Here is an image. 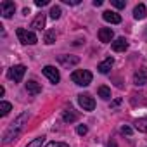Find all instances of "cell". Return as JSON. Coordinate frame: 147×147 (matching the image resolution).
<instances>
[{"instance_id": "cell-1", "label": "cell", "mask_w": 147, "mask_h": 147, "mask_svg": "<svg viewBox=\"0 0 147 147\" xmlns=\"http://www.w3.org/2000/svg\"><path fill=\"white\" fill-rule=\"evenodd\" d=\"M28 113H23V114H19L12 123H11V126L5 130V133H4V137H2V142L4 144H11L14 138H18L19 137V133L23 131V128H24V125H26V121H28Z\"/></svg>"}, {"instance_id": "cell-2", "label": "cell", "mask_w": 147, "mask_h": 147, "mask_svg": "<svg viewBox=\"0 0 147 147\" xmlns=\"http://www.w3.org/2000/svg\"><path fill=\"white\" fill-rule=\"evenodd\" d=\"M92 73L88 69H78V71H73V75H71V80L73 83H76L80 87H88L92 83Z\"/></svg>"}, {"instance_id": "cell-3", "label": "cell", "mask_w": 147, "mask_h": 147, "mask_svg": "<svg viewBox=\"0 0 147 147\" xmlns=\"http://www.w3.org/2000/svg\"><path fill=\"white\" fill-rule=\"evenodd\" d=\"M16 35H18V38H19V42H21L23 45H35V43L38 42L36 35H35L33 31L24 30V28H18V30H16Z\"/></svg>"}, {"instance_id": "cell-4", "label": "cell", "mask_w": 147, "mask_h": 147, "mask_svg": "<svg viewBox=\"0 0 147 147\" xmlns=\"http://www.w3.org/2000/svg\"><path fill=\"white\" fill-rule=\"evenodd\" d=\"M24 73H26V67L23 66V64H18V66H12L9 71H7V76L12 80V82H21L23 80V76H24Z\"/></svg>"}, {"instance_id": "cell-5", "label": "cell", "mask_w": 147, "mask_h": 147, "mask_svg": "<svg viewBox=\"0 0 147 147\" xmlns=\"http://www.w3.org/2000/svg\"><path fill=\"white\" fill-rule=\"evenodd\" d=\"M78 104L83 107V111H94V109H95V100H94V97L88 95V94L78 95Z\"/></svg>"}, {"instance_id": "cell-6", "label": "cell", "mask_w": 147, "mask_h": 147, "mask_svg": "<svg viewBox=\"0 0 147 147\" xmlns=\"http://www.w3.org/2000/svg\"><path fill=\"white\" fill-rule=\"evenodd\" d=\"M16 12V4L11 2V0H4L2 4H0V14H2L5 19L12 18V14Z\"/></svg>"}, {"instance_id": "cell-7", "label": "cell", "mask_w": 147, "mask_h": 147, "mask_svg": "<svg viewBox=\"0 0 147 147\" xmlns=\"http://www.w3.org/2000/svg\"><path fill=\"white\" fill-rule=\"evenodd\" d=\"M42 71H43V75H45V76H47V78L54 83V85L61 82V75H59V71H57L54 66H45Z\"/></svg>"}, {"instance_id": "cell-8", "label": "cell", "mask_w": 147, "mask_h": 147, "mask_svg": "<svg viewBox=\"0 0 147 147\" xmlns=\"http://www.w3.org/2000/svg\"><path fill=\"white\" fill-rule=\"evenodd\" d=\"M133 83H135L137 87H142V85L147 83V69H145V67L138 69L135 75H133Z\"/></svg>"}, {"instance_id": "cell-9", "label": "cell", "mask_w": 147, "mask_h": 147, "mask_svg": "<svg viewBox=\"0 0 147 147\" xmlns=\"http://www.w3.org/2000/svg\"><path fill=\"white\" fill-rule=\"evenodd\" d=\"M78 118H80V114H78L75 109H73V107H67V109L62 111V119H64L66 123H69V125H71V123H75Z\"/></svg>"}, {"instance_id": "cell-10", "label": "cell", "mask_w": 147, "mask_h": 147, "mask_svg": "<svg viewBox=\"0 0 147 147\" xmlns=\"http://www.w3.org/2000/svg\"><path fill=\"white\" fill-rule=\"evenodd\" d=\"M113 38H114V33L111 28H100L99 30V40L102 43H109V42H113Z\"/></svg>"}, {"instance_id": "cell-11", "label": "cell", "mask_w": 147, "mask_h": 147, "mask_svg": "<svg viewBox=\"0 0 147 147\" xmlns=\"http://www.w3.org/2000/svg\"><path fill=\"white\" fill-rule=\"evenodd\" d=\"M102 18H104V21H107L111 24H119L121 23V16L116 14V12H113V11H104L102 12Z\"/></svg>"}, {"instance_id": "cell-12", "label": "cell", "mask_w": 147, "mask_h": 147, "mask_svg": "<svg viewBox=\"0 0 147 147\" xmlns=\"http://www.w3.org/2000/svg\"><path fill=\"white\" fill-rule=\"evenodd\" d=\"M59 62H61L62 66L69 67V66L78 64V62H80V57H76V55H59Z\"/></svg>"}, {"instance_id": "cell-13", "label": "cell", "mask_w": 147, "mask_h": 147, "mask_svg": "<svg viewBox=\"0 0 147 147\" xmlns=\"http://www.w3.org/2000/svg\"><path fill=\"white\" fill-rule=\"evenodd\" d=\"M111 47H113L114 52H125V50L128 49V42H126L123 36H119V38H116V40L111 43Z\"/></svg>"}, {"instance_id": "cell-14", "label": "cell", "mask_w": 147, "mask_h": 147, "mask_svg": "<svg viewBox=\"0 0 147 147\" xmlns=\"http://www.w3.org/2000/svg\"><path fill=\"white\" fill-rule=\"evenodd\" d=\"M113 64H114V59L113 57H107L106 61H102L100 64H99V73H102V75H107V73L111 71V67H113Z\"/></svg>"}, {"instance_id": "cell-15", "label": "cell", "mask_w": 147, "mask_h": 147, "mask_svg": "<svg viewBox=\"0 0 147 147\" xmlns=\"http://www.w3.org/2000/svg\"><path fill=\"white\" fill-rule=\"evenodd\" d=\"M26 92H28L30 95H38V94H42V85L31 80V82L26 83Z\"/></svg>"}, {"instance_id": "cell-16", "label": "cell", "mask_w": 147, "mask_h": 147, "mask_svg": "<svg viewBox=\"0 0 147 147\" xmlns=\"http://www.w3.org/2000/svg\"><path fill=\"white\" fill-rule=\"evenodd\" d=\"M145 16H147V9H145V5H144V4L135 5V9H133V18L138 19V21H142V19H145Z\"/></svg>"}, {"instance_id": "cell-17", "label": "cell", "mask_w": 147, "mask_h": 147, "mask_svg": "<svg viewBox=\"0 0 147 147\" xmlns=\"http://www.w3.org/2000/svg\"><path fill=\"white\" fill-rule=\"evenodd\" d=\"M31 28H33V30H42V28H45V14H38V16L33 19Z\"/></svg>"}, {"instance_id": "cell-18", "label": "cell", "mask_w": 147, "mask_h": 147, "mask_svg": "<svg viewBox=\"0 0 147 147\" xmlns=\"http://www.w3.org/2000/svg\"><path fill=\"white\" fill-rule=\"evenodd\" d=\"M135 128L142 133H147V118H140L135 121Z\"/></svg>"}, {"instance_id": "cell-19", "label": "cell", "mask_w": 147, "mask_h": 147, "mask_svg": "<svg viewBox=\"0 0 147 147\" xmlns=\"http://www.w3.org/2000/svg\"><path fill=\"white\" fill-rule=\"evenodd\" d=\"M55 38H57V35H55V30H49V31L45 33V38H43V42H45L47 45H52V43L55 42Z\"/></svg>"}, {"instance_id": "cell-20", "label": "cell", "mask_w": 147, "mask_h": 147, "mask_svg": "<svg viewBox=\"0 0 147 147\" xmlns=\"http://www.w3.org/2000/svg\"><path fill=\"white\" fill-rule=\"evenodd\" d=\"M11 111H12V106H11V102H5V100H2V102H0V114H2V116H7Z\"/></svg>"}, {"instance_id": "cell-21", "label": "cell", "mask_w": 147, "mask_h": 147, "mask_svg": "<svg viewBox=\"0 0 147 147\" xmlns=\"http://www.w3.org/2000/svg\"><path fill=\"white\" fill-rule=\"evenodd\" d=\"M99 97L100 99H104V100H109L111 99V90L107 88V87H99Z\"/></svg>"}, {"instance_id": "cell-22", "label": "cell", "mask_w": 147, "mask_h": 147, "mask_svg": "<svg viewBox=\"0 0 147 147\" xmlns=\"http://www.w3.org/2000/svg\"><path fill=\"white\" fill-rule=\"evenodd\" d=\"M61 14H62V11H61V7L59 5H54L52 9H50V18L55 21V19H59L61 18Z\"/></svg>"}, {"instance_id": "cell-23", "label": "cell", "mask_w": 147, "mask_h": 147, "mask_svg": "<svg viewBox=\"0 0 147 147\" xmlns=\"http://www.w3.org/2000/svg\"><path fill=\"white\" fill-rule=\"evenodd\" d=\"M43 140H45L43 137H38V138L31 140V142H30V144H28L26 147H42V145H43Z\"/></svg>"}, {"instance_id": "cell-24", "label": "cell", "mask_w": 147, "mask_h": 147, "mask_svg": "<svg viewBox=\"0 0 147 147\" xmlns=\"http://www.w3.org/2000/svg\"><path fill=\"white\" fill-rule=\"evenodd\" d=\"M111 4H113L114 7H118V9H125V5H126L125 0H111Z\"/></svg>"}, {"instance_id": "cell-25", "label": "cell", "mask_w": 147, "mask_h": 147, "mask_svg": "<svg viewBox=\"0 0 147 147\" xmlns=\"http://www.w3.org/2000/svg\"><path fill=\"white\" fill-rule=\"evenodd\" d=\"M87 131H88L87 125H78V126H76V133H78V135H87Z\"/></svg>"}, {"instance_id": "cell-26", "label": "cell", "mask_w": 147, "mask_h": 147, "mask_svg": "<svg viewBox=\"0 0 147 147\" xmlns=\"http://www.w3.org/2000/svg\"><path fill=\"white\" fill-rule=\"evenodd\" d=\"M45 147H69V145L64 144V142H50V144H47Z\"/></svg>"}, {"instance_id": "cell-27", "label": "cell", "mask_w": 147, "mask_h": 147, "mask_svg": "<svg viewBox=\"0 0 147 147\" xmlns=\"http://www.w3.org/2000/svg\"><path fill=\"white\" fill-rule=\"evenodd\" d=\"M35 5L36 7H45V5H49V0H36Z\"/></svg>"}, {"instance_id": "cell-28", "label": "cell", "mask_w": 147, "mask_h": 147, "mask_svg": "<svg viewBox=\"0 0 147 147\" xmlns=\"http://www.w3.org/2000/svg\"><path fill=\"white\" fill-rule=\"evenodd\" d=\"M64 4H67V5H78L80 0H64Z\"/></svg>"}, {"instance_id": "cell-29", "label": "cell", "mask_w": 147, "mask_h": 147, "mask_svg": "<svg viewBox=\"0 0 147 147\" xmlns=\"http://www.w3.org/2000/svg\"><path fill=\"white\" fill-rule=\"evenodd\" d=\"M121 133H126V135H130V133H131V128H130V126H121Z\"/></svg>"}, {"instance_id": "cell-30", "label": "cell", "mask_w": 147, "mask_h": 147, "mask_svg": "<svg viewBox=\"0 0 147 147\" xmlns=\"http://www.w3.org/2000/svg\"><path fill=\"white\" fill-rule=\"evenodd\" d=\"M94 5H95V7H100V5H102V0H94Z\"/></svg>"}]
</instances>
